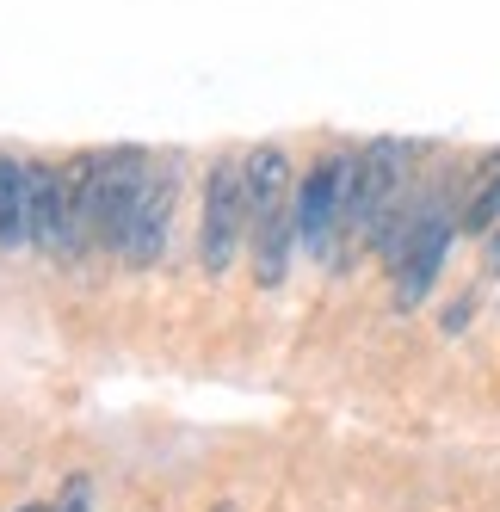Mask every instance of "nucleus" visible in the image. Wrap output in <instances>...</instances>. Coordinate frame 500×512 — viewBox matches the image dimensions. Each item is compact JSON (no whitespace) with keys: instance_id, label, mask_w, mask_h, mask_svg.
Segmentation results:
<instances>
[{"instance_id":"423d86ee","label":"nucleus","mask_w":500,"mask_h":512,"mask_svg":"<svg viewBox=\"0 0 500 512\" xmlns=\"http://www.w3.org/2000/svg\"><path fill=\"white\" fill-rule=\"evenodd\" d=\"M291 192H297V161H291V149H284V142H254V149H241V198H247V223L291 210Z\"/></svg>"},{"instance_id":"6e6552de","label":"nucleus","mask_w":500,"mask_h":512,"mask_svg":"<svg viewBox=\"0 0 500 512\" xmlns=\"http://www.w3.org/2000/svg\"><path fill=\"white\" fill-rule=\"evenodd\" d=\"M247 260H254V284L260 290H278L284 278H291V260H297V223H291V210L247 223Z\"/></svg>"},{"instance_id":"f03ea898","label":"nucleus","mask_w":500,"mask_h":512,"mask_svg":"<svg viewBox=\"0 0 500 512\" xmlns=\"http://www.w3.org/2000/svg\"><path fill=\"white\" fill-rule=\"evenodd\" d=\"M247 253V198H241V155H217L198 198V272L223 284Z\"/></svg>"},{"instance_id":"9b49d317","label":"nucleus","mask_w":500,"mask_h":512,"mask_svg":"<svg viewBox=\"0 0 500 512\" xmlns=\"http://www.w3.org/2000/svg\"><path fill=\"white\" fill-rule=\"evenodd\" d=\"M470 321H476V290H463V297H451V303H445V315H439V334H451V340H457Z\"/></svg>"},{"instance_id":"4468645a","label":"nucleus","mask_w":500,"mask_h":512,"mask_svg":"<svg viewBox=\"0 0 500 512\" xmlns=\"http://www.w3.org/2000/svg\"><path fill=\"white\" fill-rule=\"evenodd\" d=\"M210 512H241V506H235V500H217V506H210Z\"/></svg>"},{"instance_id":"0eeeda50","label":"nucleus","mask_w":500,"mask_h":512,"mask_svg":"<svg viewBox=\"0 0 500 512\" xmlns=\"http://www.w3.org/2000/svg\"><path fill=\"white\" fill-rule=\"evenodd\" d=\"M31 247L68 260V167L31 161Z\"/></svg>"},{"instance_id":"20e7f679","label":"nucleus","mask_w":500,"mask_h":512,"mask_svg":"<svg viewBox=\"0 0 500 512\" xmlns=\"http://www.w3.org/2000/svg\"><path fill=\"white\" fill-rule=\"evenodd\" d=\"M457 210L463 198L451 186H433V198H426V216H420V235L414 247L402 253V266L389 272V297H396L402 315L426 309V297H433V284L445 278V260H451V241H457Z\"/></svg>"},{"instance_id":"7ed1b4c3","label":"nucleus","mask_w":500,"mask_h":512,"mask_svg":"<svg viewBox=\"0 0 500 512\" xmlns=\"http://www.w3.org/2000/svg\"><path fill=\"white\" fill-rule=\"evenodd\" d=\"M346 186H352V149L315 155L309 167H297V192H291L297 253H309V260H334V253H340V216H346Z\"/></svg>"},{"instance_id":"9d476101","label":"nucleus","mask_w":500,"mask_h":512,"mask_svg":"<svg viewBox=\"0 0 500 512\" xmlns=\"http://www.w3.org/2000/svg\"><path fill=\"white\" fill-rule=\"evenodd\" d=\"M500 223V149L494 155H482V167H476V186L463 192V210H457V235H488Z\"/></svg>"},{"instance_id":"f257e3e1","label":"nucleus","mask_w":500,"mask_h":512,"mask_svg":"<svg viewBox=\"0 0 500 512\" xmlns=\"http://www.w3.org/2000/svg\"><path fill=\"white\" fill-rule=\"evenodd\" d=\"M414 161L420 142L402 136H377L365 149H352V186H346V216H340V253L346 247H371L383 235V223L402 210V198L414 192Z\"/></svg>"},{"instance_id":"1a4fd4ad","label":"nucleus","mask_w":500,"mask_h":512,"mask_svg":"<svg viewBox=\"0 0 500 512\" xmlns=\"http://www.w3.org/2000/svg\"><path fill=\"white\" fill-rule=\"evenodd\" d=\"M0 247H31V161L0 155Z\"/></svg>"},{"instance_id":"ddd939ff","label":"nucleus","mask_w":500,"mask_h":512,"mask_svg":"<svg viewBox=\"0 0 500 512\" xmlns=\"http://www.w3.org/2000/svg\"><path fill=\"white\" fill-rule=\"evenodd\" d=\"M13 512H56L50 500H25V506H13Z\"/></svg>"},{"instance_id":"39448f33","label":"nucleus","mask_w":500,"mask_h":512,"mask_svg":"<svg viewBox=\"0 0 500 512\" xmlns=\"http://www.w3.org/2000/svg\"><path fill=\"white\" fill-rule=\"evenodd\" d=\"M173 216H180V167H173V161H149V179H142V192L130 204V223L118 235V260L130 272H155L167 260Z\"/></svg>"},{"instance_id":"f8f14e48","label":"nucleus","mask_w":500,"mask_h":512,"mask_svg":"<svg viewBox=\"0 0 500 512\" xmlns=\"http://www.w3.org/2000/svg\"><path fill=\"white\" fill-rule=\"evenodd\" d=\"M482 278H500V223L482 235Z\"/></svg>"}]
</instances>
